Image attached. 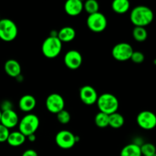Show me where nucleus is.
<instances>
[{
  "label": "nucleus",
  "instance_id": "f257e3e1",
  "mask_svg": "<svg viewBox=\"0 0 156 156\" xmlns=\"http://www.w3.org/2000/svg\"><path fill=\"white\" fill-rule=\"evenodd\" d=\"M129 19L135 27H146L153 21L154 13L148 6L137 5L130 12Z\"/></svg>",
  "mask_w": 156,
  "mask_h": 156
},
{
  "label": "nucleus",
  "instance_id": "f03ea898",
  "mask_svg": "<svg viewBox=\"0 0 156 156\" xmlns=\"http://www.w3.org/2000/svg\"><path fill=\"white\" fill-rule=\"evenodd\" d=\"M99 111L108 115L117 112L119 108V101L114 94L111 93H104L98 96L97 102Z\"/></svg>",
  "mask_w": 156,
  "mask_h": 156
},
{
  "label": "nucleus",
  "instance_id": "7ed1b4c3",
  "mask_svg": "<svg viewBox=\"0 0 156 156\" xmlns=\"http://www.w3.org/2000/svg\"><path fill=\"white\" fill-rule=\"evenodd\" d=\"M18 126V131H20L27 138V136H28L35 134V133L39 128V117L36 114L29 113L19 120Z\"/></svg>",
  "mask_w": 156,
  "mask_h": 156
},
{
  "label": "nucleus",
  "instance_id": "20e7f679",
  "mask_svg": "<svg viewBox=\"0 0 156 156\" xmlns=\"http://www.w3.org/2000/svg\"><path fill=\"white\" fill-rule=\"evenodd\" d=\"M62 48V43L58 37L49 36L46 38L41 46L42 53L48 59H54L60 54Z\"/></svg>",
  "mask_w": 156,
  "mask_h": 156
},
{
  "label": "nucleus",
  "instance_id": "39448f33",
  "mask_svg": "<svg viewBox=\"0 0 156 156\" xmlns=\"http://www.w3.org/2000/svg\"><path fill=\"white\" fill-rule=\"evenodd\" d=\"M18 28L17 24L9 18L0 20V39L5 42H11L17 37Z\"/></svg>",
  "mask_w": 156,
  "mask_h": 156
},
{
  "label": "nucleus",
  "instance_id": "423d86ee",
  "mask_svg": "<svg viewBox=\"0 0 156 156\" xmlns=\"http://www.w3.org/2000/svg\"><path fill=\"white\" fill-rule=\"evenodd\" d=\"M87 27L94 33H101L108 26V19L106 16L101 12L88 15L86 20Z\"/></svg>",
  "mask_w": 156,
  "mask_h": 156
},
{
  "label": "nucleus",
  "instance_id": "0eeeda50",
  "mask_svg": "<svg viewBox=\"0 0 156 156\" xmlns=\"http://www.w3.org/2000/svg\"><path fill=\"white\" fill-rule=\"evenodd\" d=\"M79 137L69 130H60L55 136V142L58 147L62 149H70L79 141Z\"/></svg>",
  "mask_w": 156,
  "mask_h": 156
},
{
  "label": "nucleus",
  "instance_id": "6e6552de",
  "mask_svg": "<svg viewBox=\"0 0 156 156\" xmlns=\"http://www.w3.org/2000/svg\"><path fill=\"white\" fill-rule=\"evenodd\" d=\"M133 51V48L130 44L126 42H121L117 44L113 47L111 55L116 60L125 62L130 59Z\"/></svg>",
  "mask_w": 156,
  "mask_h": 156
},
{
  "label": "nucleus",
  "instance_id": "1a4fd4ad",
  "mask_svg": "<svg viewBox=\"0 0 156 156\" xmlns=\"http://www.w3.org/2000/svg\"><path fill=\"white\" fill-rule=\"evenodd\" d=\"M136 123L141 129L152 130L156 127V114L150 111H143L136 117Z\"/></svg>",
  "mask_w": 156,
  "mask_h": 156
},
{
  "label": "nucleus",
  "instance_id": "9d476101",
  "mask_svg": "<svg viewBox=\"0 0 156 156\" xmlns=\"http://www.w3.org/2000/svg\"><path fill=\"white\" fill-rule=\"evenodd\" d=\"M45 105L49 112L57 114L65 109V100L62 96L58 93H52L47 96Z\"/></svg>",
  "mask_w": 156,
  "mask_h": 156
},
{
  "label": "nucleus",
  "instance_id": "9b49d317",
  "mask_svg": "<svg viewBox=\"0 0 156 156\" xmlns=\"http://www.w3.org/2000/svg\"><path fill=\"white\" fill-rule=\"evenodd\" d=\"M79 98L83 104L88 106L94 105L97 102L98 94L94 87L91 85H84L79 90Z\"/></svg>",
  "mask_w": 156,
  "mask_h": 156
},
{
  "label": "nucleus",
  "instance_id": "f8f14e48",
  "mask_svg": "<svg viewBox=\"0 0 156 156\" xmlns=\"http://www.w3.org/2000/svg\"><path fill=\"white\" fill-rule=\"evenodd\" d=\"M64 63L66 66L71 70H76L82 66V56L78 50H70L64 56Z\"/></svg>",
  "mask_w": 156,
  "mask_h": 156
},
{
  "label": "nucleus",
  "instance_id": "ddd939ff",
  "mask_svg": "<svg viewBox=\"0 0 156 156\" xmlns=\"http://www.w3.org/2000/svg\"><path fill=\"white\" fill-rule=\"evenodd\" d=\"M19 123V117L13 109L2 111L0 123L9 129L15 127Z\"/></svg>",
  "mask_w": 156,
  "mask_h": 156
},
{
  "label": "nucleus",
  "instance_id": "4468645a",
  "mask_svg": "<svg viewBox=\"0 0 156 156\" xmlns=\"http://www.w3.org/2000/svg\"><path fill=\"white\" fill-rule=\"evenodd\" d=\"M64 10L69 16H78L84 10V3L81 0H68L64 5Z\"/></svg>",
  "mask_w": 156,
  "mask_h": 156
},
{
  "label": "nucleus",
  "instance_id": "2eb2a0df",
  "mask_svg": "<svg viewBox=\"0 0 156 156\" xmlns=\"http://www.w3.org/2000/svg\"><path fill=\"white\" fill-rule=\"evenodd\" d=\"M37 105L36 98L31 94H24L18 101V108L21 111L30 113L33 111Z\"/></svg>",
  "mask_w": 156,
  "mask_h": 156
},
{
  "label": "nucleus",
  "instance_id": "dca6fc26",
  "mask_svg": "<svg viewBox=\"0 0 156 156\" xmlns=\"http://www.w3.org/2000/svg\"><path fill=\"white\" fill-rule=\"evenodd\" d=\"M6 74L12 78H17L21 75V66L16 59H8L4 65Z\"/></svg>",
  "mask_w": 156,
  "mask_h": 156
},
{
  "label": "nucleus",
  "instance_id": "f3484780",
  "mask_svg": "<svg viewBox=\"0 0 156 156\" xmlns=\"http://www.w3.org/2000/svg\"><path fill=\"white\" fill-rule=\"evenodd\" d=\"M76 32L73 27L66 26L58 31V38L62 43H69L76 38Z\"/></svg>",
  "mask_w": 156,
  "mask_h": 156
},
{
  "label": "nucleus",
  "instance_id": "a211bd4d",
  "mask_svg": "<svg viewBox=\"0 0 156 156\" xmlns=\"http://www.w3.org/2000/svg\"><path fill=\"white\" fill-rule=\"evenodd\" d=\"M26 136L23 135L20 131H13L10 132L9 137H8V144L12 147H18L25 143Z\"/></svg>",
  "mask_w": 156,
  "mask_h": 156
},
{
  "label": "nucleus",
  "instance_id": "6ab92c4d",
  "mask_svg": "<svg viewBox=\"0 0 156 156\" xmlns=\"http://www.w3.org/2000/svg\"><path fill=\"white\" fill-rule=\"evenodd\" d=\"M130 3L128 0H114L111 4V9L115 13L123 15L129 11Z\"/></svg>",
  "mask_w": 156,
  "mask_h": 156
},
{
  "label": "nucleus",
  "instance_id": "aec40b11",
  "mask_svg": "<svg viewBox=\"0 0 156 156\" xmlns=\"http://www.w3.org/2000/svg\"><path fill=\"white\" fill-rule=\"evenodd\" d=\"M120 156H142L140 146L133 143L126 145L120 151Z\"/></svg>",
  "mask_w": 156,
  "mask_h": 156
},
{
  "label": "nucleus",
  "instance_id": "412c9836",
  "mask_svg": "<svg viewBox=\"0 0 156 156\" xmlns=\"http://www.w3.org/2000/svg\"><path fill=\"white\" fill-rule=\"evenodd\" d=\"M125 123V119L122 114L118 112L109 115V126L113 129H120L123 126Z\"/></svg>",
  "mask_w": 156,
  "mask_h": 156
},
{
  "label": "nucleus",
  "instance_id": "4be33fe9",
  "mask_svg": "<svg viewBox=\"0 0 156 156\" xmlns=\"http://www.w3.org/2000/svg\"><path fill=\"white\" fill-rule=\"evenodd\" d=\"M94 123L99 128L109 126V115L99 111L94 117Z\"/></svg>",
  "mask_w": 156,
  "mask_h": 156
},
{
  "label": "nucleus",
  "instance_id": "5701e85b",
  "mask_svg": "<svg viewBox=\"0 0 156 156\" xmlns=\"http://www.w3.org/2000/svg\"><path fill=\"white\" fill-rule=\"evenodd\" d=\"M133 37L137 42H144L148 37V32L146 27H134L133 30Z\"/></svg>",
  "mask_w": 156,
  "mask_h": 156
},
{
  "label": "nucleus",
  "instance_id": "b1692460",
  "mask_svg": "<svg viewBox=\"0 0 156 156\" xmlns=\"http://www.w3.org/2000/svg\"><path fill=\"white\" fill-rule=\"evenodd\" d=\"M84 9L88 15L99 12V4L96 0H88L84 3Z\"/></svg>",
  "mask_w": 156,
  "mask_h": 156
},
{
  "label": "nucleus",
  "instance_id": "393cba45",
  "mask_svg": "<svg viewBox=\"0 0 156 156\" xmlns=\"http://www.w3.org/2000/svg\"><path fill=\"white\" fill-rule=\"evenodd\" d=\"M140 149H141L142 155L143 156H149L156 154V147L155 145L152 144V143H143L140 146Z\"/></svg>",
  "mask_w": 156,
  "mask_h": 156
},
{
  "label": "nucleus",
  "instance_id": "a878e982",
  "mask_svg": "<svg viewBox=\"0 0 156 156\" xmlns=\"http://www.w3.org/2000/svg\"><path fill=\"white\" fill-rule=\"evenodd\" d=\"M56 119H57L58 122L61 124H68L71 120V115H70L69 112L67 111L66 110H62L59 113L56 114Z\"/></svg>",
  "mask_w": 156,
  "mask_h": 156
},
{
  "label": "nucleus",
  "instance_id": "bb28decb",
  "mask_svg": "<svg viewBox=\"0 0 156 156\" xmlns=\"http://www.w3.org/2000/svg\"><path fill=\"white\" fill-rule=\"evenodd\" d=\"M130 59L133 62L136 64L143 63L145 60V55L140 51H133Z\"/></svg>",
  "mask_w": 156,
  "mask_h": 156
},
{
  "label": "nucleus",
  "instance_id": "cd10ccee",
  "mask_svg": "<svg viewBox=\"0 0 156 156\" xmlns=\"http://www.w3.org/2000/svg\"><path fill=\"white\" fill-rule=\"evenodd\" d=\"M9 133H10V130L0 123V143H2L7 142Z\"/></svg>",
  "mask_w": 156,
  "mask_h": 156
},
{
  "label": "nucleus",
  "instance_id": "c85d7f7f",
  "mask_svg": "<svg viewBox=\"0 0 156 156\" xmlns=\"http://www.w3.org/2000/svg\"><path fill=\"white\" fill-rule=\"evenodd\" d=\"M12 109H13V105H12V103L10 101L5 100L1 103V105H0V110H1V111H5Z\"/></svg>",
  "mask_w": 156,
  "mask_h": 156
},
{
  "label": "nucleus",
  "instance_id": "c756f323",
  "mask_svg": "<svg viewBox=\"0 0 156 156\" xmlns=\"http://www.w3.org/2000/svg\"><path fill=\"white\" fill-rule=\"evenodd\" d=\"M21 156H38L37 152L34 149H27L22 153Z\"/></svg>",
  "mask_w": 156,
  "mask_h": 156
},
{
  "label": "nucleus",
  "instance_id": "7c9ffc66",
  "mask_svg": "<svg viewBox=\"0 0 156 156\" xmlns=\"http://www.w3.org/2000/svg\"><path fill=\"white\" fill-rule=\"evenodd\" d=\"M27 139L30 142L33 143V142H34L35 140H36V136H35V134H32V135H30L28 136H27Z\"/></svg>",
  "mask_w": 156,
  "mask_h": 156
},
{
  "label": "nucleus",
  "instance_id": "2f4dec72",
  "mask_svg": "<svg viewBox=\"0 0 156 156\" xmlns=\"http://www.w3.org/2000/svg\"><path fill=\"white\" fill-rule=\"evenodd\" d=\"M1 115H2V111L0 110V121H1Z\"/></svg>",
  "mask_w": 156,
  "mask_h": 156
},
{
  "label": "nucleus",
  "instance_id": "473e14b6",
  "mask_svg": "<svg viewBox=\"0 0 156 156\" xmlns=\"http://www.w3.org/2000/svg\"><path fill=\"white\" fill-rule=\"evenodd\" d=\"M149 156H156V154H154V155H149Z\"/></svg>",
  "mask_w": 156,
  "mask_h": 156
},
{
  "label": "nucleus",
  "instance_id": "72a5a7b5",
  "mask_svg": "<svg viewBox=\"0 0 156 156\" xmlns=\"http://www.w3.org/2000/svg\"><path fill=\"white\" fill-rule=\"evenodd\" d=\"M154 62H155V65H156V59H155V61H154Z\"/></svg>",
  "mask_w": 156,
  "mask_h": 156
},
{
  "label": "nucleus",
  "instance_id": "f704fd0d",
  "mask_svg": "<svg viewBox=\"0 0 156 156\" xmlns=\"http://www.w3.org/2000/svg\"><path fill=\"white\" fill-rule=\"evenodd\" d=\"M0 20H1V18H0Z\"/></svg>",
  "mask_w": 156,
  "mask_h": 156
}]
</instances>
